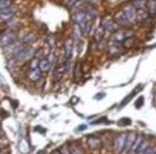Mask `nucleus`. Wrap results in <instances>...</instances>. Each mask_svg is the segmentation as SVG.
Masks as SVG:
<instances>
[{
    "mask_svg": "<svg viewBox=\"0 0 156 154\" xmlns=\"http://www.w3.org/2000/svg\"><path fill=\"white\" fill-rule=\"evenodd\" d=\"M104 95H105L104 93H99V94H96V95H95V99H102V98H104Z\"/></svg>",
    "mask_w": 156,
    "mask_h": 154,
    "instance_id": "26",
    "label": "nucleus"
},
{
    "mask_svg": "<svg viewBox=\"0 0 156 154\" xmlns=\"http://www.w3.org/2000/svg\"><path fill=\"white\" fill-rule=\"evenodd\" d=\"M141 141H143V138H141V137H138V138L134 141V143H133L132 148L129 149L130 154H135V153H136V149H138V147H139V144H140V142H141Z\"/></svg>",
    "mask_w": 156,
    "mask_h": 154,
    "instance_id": "18",
    "label": "nucleus"
},
{
    "mask_svg": "<svg viewBox=\"0 0 156 154\" xmlns=\"http://www.w3.org/2000/svg\"><path fill=\"white\" fill-rule=\"evenodd\" d=\"M41 77V71L39 68V60L33 57L32 61H30V70H29V73H28V78L33 82L38 81L39 78Z\"/></svg>",
    "mask_w": 156,
    "mask_h": 154,
    "instance_id": "2",
    "label": "nucleus"
},
{
    "mask_svg": "<svg viewBox=\"0 0 156 154\" xmlns=\"http://www.w3.org/2000/svg\"><path fill=\"white\" fill-rule=\"evenodd\" d=\"M130 119H128V117H124V119H121L119 121H118V125L119 126H128V125H130Z\"/></svg>",
    "mask_w": 156,
    "mask_h": 154,
    "instance_id": "21",
    "label": "nucleus"
},
{
    "mask_svg": "<svg viewBox=\"0 0 156 154\" xmlns=\"http://www.w3.org/2000/svg\"><path fill=\"white\" fill-rule=\"evenodd\" d=\"M135 139H136V134H135L134 132L127 133V138H126V143H124V149H123V150L128 152V150L132 148V145H133V143H134Z\"/></svg>",
    "mask_w": 156,
    "mask_h": 154,
    "instance_id": "9",
    "label": "nucleus"
},
{
    "mask_svg": "<svg viewBox=\"0 0 156 154\" xmlns=\"http://www.w3.org/2000/svg\"><path fill=\"white\" fill-rule=\"evenodd\" d=\"M88 145H89L91 149H99L100 145H101V142H100V139H99L98 137L90 136V137H88Z\"/></svg>",
    "mask_w": 156,
    "mask_h": 154,
    "instance_id": "12",
    "label": "nucleus"
},
{
    "mask_svg": "<svg viewBox=\"0 0 156 154\" xmlns=\"http://www.w3.org/2000/svg\"><path fill=\"white\" fill-rule=\"evenodd\" d=\"M35 55V51L33 48L30 46H16V49L13 50V56H15V60L17 62H24L27 60H30L33 59Z\"/></svg>",
    "mask_w": 156,
    "mask_h": 154,
    "instance_id": "1",
    "label": "nucleus"
},
{
    "mask_svg": "<svg viewBox=\"0 0 156 154\" xmlns=\"http://www.w3.org/2000/svg\"><path fill=\"white\" fill-rule=\"evenodd\" d=\"M72 50H73L72 40H66V44H65V56H66V60H69L71 59Z\"/></svg>",
    "mask_w": 156,
    "mask_h": 154,
    "instance_id": "14",
    "label": "nucleus"
},
{
    "mask_svg": "<svg viewBox=\"0 0 156 154\" xmlns=\"http://www.w3.org/2000/svg\"><path fill=\"white\" fill-rule=\"evenodd\" d=\"M101 27L104 28V31H105V32H110V33H113V32H116V31H117V23H116L115 21L110 20V18L104 20V21H102V26H101Z\"/></svg>",
    "mask_w": 156,
    "mask_h": 154,
    "instance_id": "7",
    "label": "nucleus"
},
{
    "mask_svg": "<svg viewBox=\"0 0 156 154\" xmlns=\"http://www.w3.org/2000/svg\"><path fill=\"white\" fill-rule=\"evenodd\" d=\"M69 153H71V154H84L83 149H82L79 145H77V144L69 145Z\"/></svg>",
    "mask_w": 156,
    "mask_h": 154,
    "instance_id": "17",
    "label": "nucleus"
},
{
    "mask_svg": "<svg viewBox=\"0 0 156 154\" xmlns=\"http://www.w3.org/2000/svg\"><path fill=\"white\" fill-rule=\"evenodd\" d=\"M141 89H143V84H139V86H138V87H136V88H135V89H134V90H133L130 94H128V95H127V97H126V98L122 100V103L119 104V108H123V106H124L127 103H129V101L132 100V98H133V97H134V95H135L138 92H140Z\"/></svg>",
    "mask_w": 156,
    "mask_h": 154,
    "instance_id": "10",
    "label": "nucleus"
},
{
    "mask_svg": "<svg viewBox=\"0 0 156 154\" xmlns=\"http://www.w3.org/2000/svg\"><path fill=\"white\" fill-rule=\"evenodd\" d=\"M35 131L41 132V133H45V128H41V127H35Z\"/></svg>",
    "mask_w": 156,
    "mask_h": 154,
    "instance_id": "28",
    "label": "nucleus"
},
{
    "mask_svg": "<svg viewBox=\"0 0 156 154\" xmlns=\"http://www.w3.org/2000/svg\"><path fill=\"white\" fill-rule=\"evenodd\" d=\"M149 154H156V150H151Z\"/></svg>",
    "mask_w": 156,
    "mask_h": 154,
    "instance_id": "29",
    "label": "nucleus"
},
{
    "mask_svg": "<svg viewBox=\"0 0 156 154\" xmlns=\"http://www.w3.org/2000/svg\"><path fill=\"white\" fill-rule=\"evenodd\" d=\"M126 138H127V133H122V134H119V136H117V137L115 138V142H113V149H115V153L119 154V153L124 149Z\"/></svg>",
    "mask_w": 156,
    "mask_h": 154,
    "instance_id": "4",
    "label": "nucleus"
},
{
    "mask_svg": "<svg viewBox=\"0 0 156 154\" xmlns=\"http://www.w3.org/2000/svg\"><path fill=\"white\" fill-rule=\"evenodd\" d=\"M51 64L52 62L49 59H41V60H39V68H40V71L41 72H48L50 70V67H51Z\"/></svg>",
    "mask_w": 156,
    "mask_h": 154,
    "instance_id": "13",
    "label": "nucleus"
},
{
    "mask_svg": "<svg viewBox=\"0 0 156 154\" xmlns=\"http://www.w3.org/2000/svg\"><path fill=\"white\" fill-rule=\"evenodd\" d=\"M147 11L150 15H156V0H150L147 2Z\"/></svg>",
    "mask_w": 156,
    "mask_h": 154,
    "instance_id": "16",
    "label": "nucleus"
},
{
    "mask_svg": "<svg viewBox=\"0 0 156 154\" xmlns=\"http://www.w3.org/2000/svg\"><path fill=\"white\" fill-rule=\"evenodd\" d=\"M143 104H144V97H138V99L135 100V108L136 109H139V108H141L143 106Z\"/></svg>",
    "mask_w": 156,
    "mask_h": 154,
    "instance_id": "22",
    "label": "nucleus"
},
{
    "mask_svg": "<svg viewBox=\"0 0 156 154\" xmlns=\"http://www.w3.org/2000/svg\"><path fill=\"white\" fill-rule=\"evenodd\" d=\"M60 153H61V154H71V153H69V149H67V148H62Z\"/></svg>",
    "mask_w": 156,
    "mask_h": 154,
    "instance_id": "25",
    "label": "nucleus"
},
{
    "mask_svg": "<svg viewBox=\"0 0 156 154\" xmlns=\"http://www.w3.org/2000/svg\"><path fill=\"white\" fill-rule=\"evenodd\" d=\"M133 32H128V31H119V32H115V34L111 38V42H116V43H123L128 37H132Z\"/></svg>",
    "mask_w": 156,
    "mask_h": 154,
    "instance_id": "5",
    "label": "nucleus"
},
{
    "mask_svg": "<svg viewBox=\"0 0 156 154\" xmlns=\"http://www.w3.org/2000/svg\"><path fill=\"white\" fill-rule=\"evenodd\" d=\"M11 6V1L10 0H0V10Z\"/></svg>",
    "mask_w": 156,
    "mask_h": 154,
    "instance_id": "23",
    "label": "nucleus"
},
{
    "mask_svg": "<svg viewBox=\"0 0 156 154\" xmlns=\"http://www.w3.org/2000/svg\"><path fill=\"white\" fill-rule=\"evenodd\" d=\"M85 128H87V126H85V125H80V126L77 128V131H84Z\"/></svg>",
    "mask_w": 156,
    "mask_h": 154,
    "instance_id": "27",
    "label": "nucleus"
},
{
    "mask_svg": "<svg viewBox=\"0 0 156 154\" xmlns=\"http://www.w3.org/2000/svg\"><path fill=\"white\" fill-rule=\"evenodd\" d=\"M13 15H15V9L12 6H9V7L0 10V17L2 20H10L13 17Z\"/></svg>",
    "mask_w": 156,
    "mask_h": 154,
    "instance_id": "8",
    "label": "nucleus"
},
{
    "mask_svg": "<svg viewBox=\"0 0 156 154\" xmlns=\"http://www.w3.org/2000/svg\"><path fill=\"white\" fill-rule=\"evenodd\" d=\"M147 147H149V142H147V141H145V139H143V141L140 142V144H139V147H138V149H136V153H135V154H144V153H145V150L147 149Z\"/></svg>",
    "mask_w": 156,
    "mask_h": 154,
    "instance_id": "15",
    "label": "nucleus"
},
{
    "mask_svg": "<svg viewBox=\"0 0 156 154\" xmlns=\"http://www.w3.org/2000/svg\"><path fill=\"white\" fill-rule=\"evenodd\" d=\"M15 40H16V34L13 32H7V33L2 34L1 38H0V43L5 48L9 46V45H11V44H13Z\"/></svg>",
    "mask_w": 156,
    "mask_h": 154,
    "instance_id": "6",
    "label": "nucleus"
},
{
    "mask_svg": "<svg viewBox=\"0 0 156 154\" xmlns=\"http://www.w3.org/2000/svg\"><path fill=\"white\" fill-rule=\"evenodd\" d=\"M121 12L123 13V16L126 17V20H127L129 23L133 22V21L136 18V9H135V6H134L133 4L127 5L126 7H123V10H122Z\"/></svg>",
    "mask_w": 156,
    "mask_h": 154,
    "instance_id": "3",
    "label": "nucleus"
},
{
    "mask_svg": "<svg viewBox=\"0 0 156 154\" xmlns=\"http://www.w3.org/2000/svg\"><path fill=\"white\" fill-rule=\"evenodd\" d=\"M65 68H66V62L65 64L57 62L56 67H54V78L55 79H60L62 73H63V71H65Z\"/></svg>",
    "mask_w": 156,
    "mask_h": 154,
    "instance_id": "11",
    "label": "nucleus"
},
{
    "mask_svg": "<svg viewBox=\"0 0 156 154\" xmlns=\"http://www.w3.org/2000/svg\"><path fill=\"white\" fill-rule=\"evenodd\" d=\"M80 32H82L80 27H79L78 24H76L74 28H73V38H74V39H78V38L80 37Z\"/></svg>",
    "mask_w": 156,
    "mask_h": 154,
    "instance_id": "20",
    "label": "nucleus"
},
{
    "mask_svg": "<svg viewBox=\"0 0 156 154\" xmlns=\"http://www.w3.org/2000/svg\"><path fill=\"white\" fill-rule=\"evenodd\" d=\"M22 42H23V43H26V44L34 42V34H33V33H28V34H26V35L23 37Z\"/></svg>",
    "mask_w": 156,
    "mask_h": 154,
    "instance_id": "19",
    "label": "nucleus"
},
{
    "mask_svg": "<svg viewBox=\"0 0 156 154\" xmlns=\"http://www.w3.org/2000/svg\"><path fill=\"white\" fill-rule=\"evenodd\" d=\"M0 154H1V153H0Z\"/></svg>",
    "mask_w": 156,
    "mask_h": 154,
    "instance_id": "30",
    "label": "nucleus"
},
{
    "mask_svg": "<svg viewBox=\"0 0 156 154\" xmlns=\"http://www.w3.org/2000/svg\"><path fill=\"white\" fill-rule=\"evenodd\" d=\"M101 122H107V120H106V117H101V119H99V120H96V121H94L93 123H101Z\"/></svg>",
    "mask_w": 156,
    "mask_h": 154,
    "instance_id": "24",
    "label": "nucleus"
}]
</instances>
